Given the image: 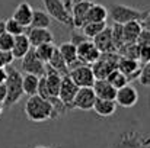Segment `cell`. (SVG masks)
I'll list each match as a JSON object with an SVG mask.
<instances>
[{
	"instance_id": "1",
	"label": "cell",
	"mask_w": 150,
	"mask_h": 148,
	"mask_svg": "<svg viewBox=\"0 0 150 148\" xmlns=\"http://www.w3.org/2000/svg\"><path fill=\"white\" fill-rule=\"evenodd\" d=\"M25 115L29 121L32 122H47L51 119H55L58 118V112L55 110L54 105L51 103L50 100L41 97L40 95H34V96H29L26 103H25Z\"/></svg>"
},
{
	"instance_id": "2",
	"label": "cell",
	"mask_w": 150,
	"mask_h": 148,
	"mask_svg": "<svg viewBox=\"0 0 150 148\" xmlns=\"http://www.w3.org/2000/svg\"><path fill=\"white\" fill-rule=\"evenodd\" d=\"M6 73H7V77H6V81H4V86H6V100L3 103L4 107H12L13 105H16L22 96H23V89H22V74L19 70H16L15 67L12 65H7L6 67Z\"/></svg>"
},
{
	"instance_id": "3",
	"label": "cell",
	"mask_w": 150,
	"mask_h": 148,
	"mask_svg": "<svg viewBox=\"0 0 150 148\" xmlns=\"http://www.w3.org/2000/svg\"><path fill=\"white\" fill-rule=\"evenodd\" d=\"M108 18H111V20L114 23H118V25H125L128 22H133V20H143L147 15V12H143L140 9H136V7H131V6H127V4H120V3H114L109 6L108 9Z\"/></svg>"
},
{
	"instance_id": "4",
	"label": "cell",
	"mask_w": 150,
	"mask_h": 148,
	"mask_svg": "<svg viewBox=\"0 0 150 148\" xmlns=\"http://www.w3.org/2000/svg\"><path fill=\"white\" fill-rule=\"evenodd\" d=\"M109 148H150V134L137 129L121 132Z\"/></svg>"
},
{
	"instance_id": "5",
	"label": "cell",
	"mask_w": 150,
	"mask_h": 148,
	"mask_svg": "<svg viewBox=\"0 0 150 148\" xmlns=\"http://www.w3.org/2000/svg\"><path fill=\"white\" fill-rule=\"evenodd\" d=\"M45 12L50 15L52 19H55L58 23L74 29L73 28V18H71V12L66 7L63 0H42Z\"/></svg>"
},
{
	"instance_id": "6",
	"label": "cell",
	"mask_w": 150,
	"mask_h": 148,
	"mask_svg": "<svg viewBox=\"0 0 150 148\" xmlns=\"http://www.w3.org/2000/svg\"><path fill=\"white\" fill-rule=\"evenodd\" d=\"M120 54L118 52H100V57L92 64V70L95 74L96 80L106 79L108 74L117 68L118 60H120Z\"/></svg>"
},
{
	"instance_id": "7",
	"label": "cell",
	"mask_w": 150,
	"mask_h": 148,
	"mask_svg": "<svg viewBox=\"0 0 150 148\" xmlns=\"http://www.w3.org/2000/svg\"><path fill=\"white\" fill-rule=\"evenodd\" d=\"M69 77L79 86V87H92L95 83V74L91 64H77L76 67L70 68Z\"/></svg>"
},
{
	"instance_id": "8",
	"label": "cell",
	"mask_w": 150,
	"mask_h": 148,
	"mask_svg": "<svg viewBox=\"0 0 150 148\" xmlns=\"http://www.w3.org/2000/svg\"><path fill=\"white\" fill-rule=\"evenodd\" d=\"M45 62H42L38 55L35 54V49L31 48L26 55L21 60V68L25 71V73H29V74H35L38 77L41 76H45Z\"/></svg>"
},
{
	"instance_id": "9",
	"label": "cell",
	"mask_w": 150,
	"mask_h": 148,
	"mask_svg": "<svg viewBox=\"0 0 150 148\" xmlns=\"http://www.w3.org/2000/svg\"><path fill=\"white\" fill-rule=\"evenodd\" d=\"M79 90V86L67 76H63L60 92H58V99L63 102V105L67 107V110L73 109V100L76 97V93Z\"/></svg>"
},
{
	"instance_id": "10",
	"label": "cell",
	"mask_w": 150,
	"mask_h": 148,
	"mask_svg": "<svg viewBox=\"0 0 150 148\" xmlns=\"http://www.w3.org/2000/svg\"><path fill=\"white\" fill-rule=\"evenodd\" d=\"M96 99L98 97L93 92V87H79L76 97L73 100V109L91 110V109H93Z\"/></svg>"
},
{
	"instance_id": "11",
	"label": "cell",
	"mask_w": 150,
	"mask_h": 148,
	"mask_svg": "<svg viewBox=\"0 0 150 148\" xmlns=\"http://www.w3.org/2000/svg\"><path fill=\"white\" fill-rule=\"evenodd\" d=\"M76 47H77V58L83 64H91L92 65L100 57V51L93 44L92 39H86V41L80 42Z\"/></svg>"
},
{
	"instance_id": "12",
	"label": "cell",
	"mask_w": 150,
	"mask_h": 148,
	"mask_svg": "<svg viewBox=\"0 0 150 148\" xmlns=\"http://www.w3.org/2000/svg\"><path fill=\"white\" fill-rule=\"evenodd\" d=\"M93 1H77L71 4V18H73V28L82 29L83 25L88 22V13Z\"/></svg>"
},
{
	"instance_id": "13",
	"label": "cell",
	"mask_w": 150,
	"mask_h": 148,
	"mask_svg": "<svg viewBox=\"0 0 150 148\" xmlns=\"http://www.w3.org/2000/svg\"><path fill=\"white\" fill-rule=\"evenodd\" d=\"M115 102L121 107H133V106H136L137 102H139V93H137L136 87H133L131 84H125L124 87L118 89L117 95H115Z\"/></svg>"
},
{
	"instance_id": "14",
	"label": "cell",
	"mask_w": 150,
	"mask_h": 148,
	"mask_svg": "<svg viewBox=\"0 0 150 148\" xmlns=\"http://www.w3.org/2000/svg\"><path fill=\"white\" fill-rule=\"evenodd\" d=\"M26 35L32 48L47 42H54V35L48 28H29L26 31Z\"/></svg>"
},
{
	"instance_id": "15",
	"label": "cell",
	"mask_w": 150,
	"mask_h": 148,
	"mask_svg": "<svg viewBox=\"0 0 150 148\" xmlns=\"http://www.w3.org/2000/svg\"><path fill=\"white\" fill-rule=\"evenodd\" d=\"M117 68L127 76L128 81H131L133 79H137L139 71H140V64H139V60H136V58H130V57L121 55L120 60H118Z\"/></svg>"
},
{
	"instance_id": "16",
	"label": "cell",
	"mask_w": 150,
	"mask_h": 148,
	"mask_svg": "<svg viewBox=\"0 0 150 148\" xmlns=\"http://www.w3.org/2000/svg\"><path fill=\"white\" fill-rule=\"evenodd\" d=\"M92 41L98 47L100 52H117L115 44H114V38H112V31H111L109 26H106Z\"/></svg>"
},
{
	"instance_id": "17",
	"label": "cell",
	"mask_w": 150,
	"mask_h": 148,
	"mask_svg": "<svg viewBox=\"0 0 150 148\" xmlns=\"http://www.w3.org/2000/svg\"><path fill=\"white\" fill-rule=\"evenodd\" d=\"M32 15H34L32 6H31L28 1H21V3L16 6V9H15L12 18H13L15 20H18L21 25H23L25 28H29V25H31V22H32Z\"/></svg>"
},
{
	"instance_id": "18",
	"label": "cell",
	"mask_w": 150,
	"mask_h": 148,
	"mask_svg": "<svg viewBox=\"0 0 150 148\" xmlns=\"http://www.w3.org/2000/svg\"><path fill=\"white\" fill-rule=\"evenodd\" d=\"M58 51L61 54V57L64 58L66 64L69 65V70L76 67L77 64H80L79 58H77V47L71 42H63L60 47H58Z\"/></svg>"
},
{
	"instance_id": "19",
	"label": "cell",
	"mask_w": 150,
	"mask_h": 148,
	"mask_svg": "<svg viewBox=\"0 0 150 148\" xmlns=\"http://www.w3.org/2000/svg\"><path fill=\"white\" fill-rule=\"evenodd\" d=\"M92 87H93V92H95V95H96L98 99H112V100H115L117 89L106 79L95 80V83H93Z\"/></svg>"
},
{
	"instance_id": "20",
	"label": "cell",
	"mask_w": 150,
	"mask_h": 148,
	"mask_svg": "<svg viewBox=\"0 0 150 148\" xmlns=\"http://www.w3.org/2000/svg\"><path fill=\"white\" fill-rule=\"evenodd\" d=\"M117 106H118L117 102L112 99H96L93 105V110L100 118H108L117 112Z\"/></svg>"
},
{
	"instance_id": "21",
	"label": "cell",
	"mask_w": 150,
	"mask_h": 148,
	"mask_svg": "<svg viewBox=\"0 0 150 148\" xmlns=\"http://www.w3.org/2000/svg\"><path fill=\"white\" fill-rule=\"evenodd\" d=\"M32 48L31 47V42L28 39V35L26 34H22V35H18L15 36V42H13V47H12V55L15 60H22L26 52Z\"/></svg>"
},
{
	"instance_id": "22",
	"label": "cell",
	"mask_w": 150,
	"mask_h": 148,
	"mask_svg": "<svg viewBox=\"0 0 150 148\" xmlns=\"http://www.w3.org/2000/svg\"><path fill=\"white\" fill-rule=\"evenodd\" d=\"M142 29H143V23L140 20H133V22L122 25L124 44H134L137 41V36L140 35Z\"/></svg>"
},
{
	"instance_id": "23",
	"label": "cell",
	"mask_w": 150,
	"mask_h": 148,
	"mask_svg": "<svg viewBox=\"0 0 150 148\" xmlns=\"http://www.w3.org/2000/svg\"><path fill=\"white\" fill-rule=\"evenodd\" d=\"M38 84H40V77L35 74H29L25 73V76H22V89H23V95L34 96L38 93Z\"/></svg>"
},
{
	"instance_id": "24",
	"label": "cell",
	"mask_w": 150,
	"mask_h": 148,
	"mask_svg": "<svg viewBox=\"0 0 150 148\" xmlns=\"http://www.w3.org/2000/svg\"><path fill=\"white\" fill-rule=\"evenodd\" d=\"M108 9L102 4L92 3L89 13H88V22H106L108 19Z\"/></svg>"
},
{
	"instance_id": "25",
	"label": "cell",
	"mask_w": 150,
	"mask_h": 148,
	"mask_svg": "<svg viewBox=\"0 0 150 148\" xmlns=\"http://www.w3.org/2000/svg\"><path fill=\"white\" fill-rule=\"evenodd\" d=\"M48 65L52 67L54 70H57L61 76H67L69 74V65L66 64V61H64V58L61 57V54H60V51L58 48L55 47L54 49V54H52V57L50 58V61H48Z\"/></svg>"
},
{
	"instance_id": "26",
	"label": "cell",
	"mask_w": 150,
	"mask_h": 148,
	"mask_svg": "<svg viewBox=\"0 0 150 148\" xmlns=\"http://www.w3.org/2000/svg\"><path fill=\"white\" fill-rule=\"evenodd\" d=\"M51 25V16L44 12V10H40V9H35L34 10V15H32V22L29 25V28H50Z\"/></svg>"
},
{
	"instance_id": "27",
	"label": "cell",
	"mask_w": 150,
	"mask_h": 148,
	"mask_svg": "<svg viewBox=\"0 0 150 148\" xmlns=\"http://www.w3.org/2000/svg\"><path fill=\"white\" fill-rule=\"evenodd\" d=\"M106 22H86L82 28V34L89 38V39H93L98 34H100L105 28H106Z\"/></svg>"
},
{
	"instance_id": "28",
	"label": "cell",
	"mask_w": 150,
	"mask_h": 148,
	"mask_svg": "<svg viewBox=\"0 0 150 148\" xmlns=\"http://www.w3.org/2000/svg\"><path fill=\"white\" fill-rule=\"evenodd\" d=\"M106 80H108V81H109L117 90L121 89V87H124L125 84H128V79H127V76H125L124 73H121L118 68L112 70V71L108 74Z\"/></svg>"
},
{
	"instance_id": "29",
	"label": "cell",
	"mask_w": 150,
	"mask_h": 148,
	"mask_svg": "<svg viewBox=\"0 0 150 148\" xmlns=\"http://www.w3.org/2000/svg\"><path fill=\"white\" fill-rule=\"evenodd\" d=\"M34 49H35V54L38 55V58H40L42 62L48 64L50 58L52 57V54H54L55 45H54V42H47V44H42V45L35 47Z\"/></svg>"
},
{
	"instance_id": "30",
	"label": "cell",
	"mask_w": 150,
	"mask_h": 148,
	"mask_svg": "<svg viewBox=\"0 0 150 148\" xmlns=\"http://www.w3.org/2000/svg\"><path fill=\"white\" fill-rule=\"evenodd\" d=\"M4 28H6V32H9V34L13 35V36L26 34V28H25L23 25H21L18 20H15L13 18H9V19L4 20Z\"/></svg>"
},
{
	"instance_id": "31",
	"label": "cell",
	"mask_w": 150,
	"mask_h": 148,
	"mask_svg": "<svg viewBox=\"0 0 150 148\" xmlns=\"http://www.w3.org/2000/svg\"><path fill=\"white\" fill-rule=\"evenodd\" d=\"M137 80H139V83H140L142 86L150 87V62H144V64L140 67Z\"/></svg>"
},
{
	"instance_id": "32",
	"label": "cell",
	"mask_w": 150,
	"mask_h": 148,
	"mask_svg": "<svg viewBox=\"0 0 150 148\" xmlns=\"http://www.w3.org/2000/svg\"><path fill=\"white\" fill-rule=\"evenodd\" d=\"M13 42H15V36L10 35L9 32H4L0 36V51H12Z\"/></svg>"
},
{
	"instance_id": "33",
	"label": "cell",
	"mask_w": 150,
	"mask_h": 148,
	"mask_svg": "<svg viewBox=\"0 0 150 148\" xmlns=\"http://www.w3.org/2000/svg\"><path fill=\"white\" fill-rule=\"evenodd\" d=\"M136 44L140 45V47H142V45H150V29L149 28H144V26H143L140 35L137 36Z\"/></svg>"
},
{
	"instance_id": "34",
	"label": "cell",
	"mask_w": 150,
	"mask_h": 148,
	"mask_svg": "<svg viewBox=\"0 0 150 148\" xmlns=\"http://www.w3.org/2000/svg\"><path fill=\"white\" fill-rule=\"evenodd\" d=\"M140 47V45H139ZM139 60L144 64V62H150V45H142L139 48Z\"/></svg>"
},
{
	"instance_id": "35",
	"label": "cell",
	"mask_w": 150,
	"mask_h": 148,
	"mask_svg": "<svg viewBox=\"0 0 150 148\" xmlns=\"http://www.w3.org/2000/svg\"><path fill=\"white\" fill-rule=\"evenodd\" d=\"M13 55L10 51H0V67H7L13 61Z\"/></svg>"
},
{
	"instance_id": "36",
	"label": "cell",
	"mask_w": 150,
	"mask_h": 148,
	"mask_svg": "<svg viewBox=\"0 0 150 148\" xmlns=\"http://www.w3.org/2000/svg\"><path fill=\"white\" fill-rule=\"evenodd\" d=\"M86 39H89V38H86L83 34H79V35H77L76 32H73V34H71V41H70V42L74 44V45H79L80 42H83V41H86Z\"/></svg>"
},
{
	"instance_id": "37",
	"label": "cell",
	"mask_w": 150,
	"mask_h": 148,
	"mask_svg": "<svg viewBox=\"0 0 150 148\" xmlns=\"http://www.w3.org/2000/svg\"><path fill=\"white\" fill-rule=\"evenodd\" d=\"M6 95H7V92H6V86L3 83V84H0V103H4Z\"/></svg>"
},
{
	"instance_id": "38",
	"label": "cell",
	"mask_w": 150,
	"mask_h": 148,
	"mask_svg": "<svg viewBox=\"0 0 150 148\" xmlns=\"http://www.w3.org/2000/svg\"><path fill=\"white\" fill-rule=\"evenodd\" d=\"M7 73H6V67H0V84H3L6 81Z\"/></svg>"
},
{
	"instance_id": "39",
	"label": "cell",
	"mask_w": 150,
	"mask_h": 148,
	"mask_svg": "<svg viewBox=\"0 0 150 148\" xmlns=\"http://www.w3.org/2000/svg\"><path fill=\"white\" fill-rule=\"evenodd\" d=\"M142 23H143L144 28H150V12H147V15H146V18L142 20Z\"/></svg>"
},
{
	"instance_id": "40",
	"label": "cell",
	"mask_w": 150,
	"mask_h": 148,
	"mask_svg": "<svg viewBox=\"0 0 150 148\" xmlns=\"http://www.w3.org/2000/svg\"><path fill=\"white\" fill-rule=\"evenodd\" d=\"M6 32V28H4V20H0V36Z\"/></svg>"
},
{
	"instance_id": "41",
	"label": "cell",
	"mask_w": 150,
	"mask_h": 148,
	"mask_svg": "<svg viewBox=\"0 0 150 148\" xmlns=\"http://www.w3.org/2000/svg\"><path fill=\"white\" fill-rule=\"evenodd\" d=\"M63 1H64L66 7H67L69 10H71V0H63Z\"/></svg>"
},
{
	"instance_id": "42",
	"label": "cell",
	"mask_w": 150,
	"mask_h": 148,
	"mask_svg": "<svg viewBox=\"0 0 150 148\" xmlns=\"http://www.w3.org/2000/svg\"><path fill=\"white\" fill-rule=\"evenodd\" d=\"M34 148H55L54 145H50V147H45V145H37V147H34Z\"/></svg>"
},
{
	"instance_id": "43",
	"label": "cell",
	"mask_w": 150,
	"mask_h": 148,
	"mask_svg": "<svg viewBox=\"0 0 150 148\" xmlns=\"http://www.w3.org/2000/svg\"><path fill=\"white\" fill-rule=\"evenodd\" d=\"M77 1H93V0H71V4L73 3H77Z\"/></svg>"
},
{
	"instance_id": "44",
	"label": "cell",
	"mask_w": 150,
	"mask_h": 148,
	"mask_svg": "<svg viewBox=\"0 0 150 148\" xmlns=\"http://www.w3.org/2000/svg\"><path fill=\"white\" fill-rule=\"evenodd\" d=\"M3 109H4V106H3V103H0V115L3 113Z\"/></svg>"
},
{
	"instance_id": "45",
	"label": "cell",
	"mask_w": 150,
	"mask_h": 148,
	"mask_svg": "<svg viewBox=\"0 0 150 148\" xmlns=\"http://www.w3.org/2000/svg\"><path fill=\"white\" fill-rule=\"evenodd\" d=\"M149 29H150V28H149Z\"/></svg>"
}]
</instances>
